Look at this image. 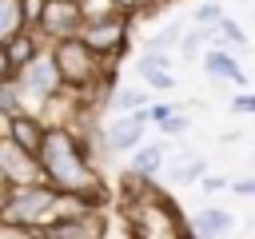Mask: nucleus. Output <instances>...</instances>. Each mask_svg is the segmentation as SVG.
Listing matches in <instances>:
<instances>
[{
    "instance_id": "nucleus-6",
    "label": "nucleus",
    "mask_w": 255,
    "mask_h": 239,
    "mask_svg": "<svg viewBox=\"0 0 255 239\" xmlns=\"http://www.w3.org/2000/svg\"><path fill=\"white\" fill-rule=\"evenodd\" d=\"M36 183H44L40 155L0 131V187H36Z\"/></svg>"
},
{
    "instance_id": "nucleus-26",
    "label": "nucleus",
    "mask_w": 255,
    "mask_h": 239,
    "mask_svg": "<svg viewBox=\"0 0 255 239\" xmlns=\"http://www.w3.org/2000/svg\"><path fill=\"white\" fill-rule=\"evenodd\" d=\"M16 80V68H12V60H8V48L0 44V84H12Z\"/></svg>"
},
{
    "instance_id": "nucleus-15",
    "label": "nucleus",
    "mask_w": 255,
    "mask_h": 239,
    "mask_svg": "<svg viewBox=\"0 0 255 239\" xmlns=\"http://www.w3.org/2000/svg\"><path fill=\"white\" fill-rule=\"evenodd\" d=\"M163 159H167V147H163V143H139V147L131 151V171L143 175V179H151V175L163 167Z\"/></svg>"
},
{
    "instance_id": "nucleus-11",
    "label": "nucleus",
    "mask_w": 255,
    "mask_h": 239,
    "mask_svg": "<svg viewBox=\"0 0 255 239\" xmlns=\"http://www.w3.org/2000/svg\"><path fill=\"white\" fill-rule=\"evenodd\" d=\"M231 227H235V215L223 211V207H199V211L191 215V231H195L199 239H223Z\"/></svg>"
},
{
    "instance_id": "nucleus-24",
    "label": "nucleus",
    "mask_w": 255,
    "mask_h": 239,
    "mask_svg": "<svg viewBox=\"0 0 255 239\" xmlns=\"http://www.w3.org/2000/svg\"><path fill=\"white\" fill-rule=\"evenodd\" d=\"M0 239H44L40 231H28V227H12V223H0Z\"/></svg>"
},
{
    "instance_id": "nucleus-21",
    "label": "nucleus",
    "mask_w": 255,
    "mask_h": 239,
    "mask_svg": "<svg viewBox=\"0 0 255 239\" xmlns=\"http://www.w3.org/2000/svg\"><path fill=\"white\" fill-rule=\"evenodd\" d=\"M80 12H84V24H92V20L116 16L120 8H116V0H80Z\"/></svg>"
},
{
    "instance_id": "nucleus-23",
    "label": "nucleus",
    "mask_w": 255,
    "mask_h": 239,
    "mask_svg": "<svg viewBox=\"0 0 255 239\" xmlns=\"http://www.w3.org/2000/svg\"><path fill=\"white\" fill-rule=\"evenodd\" d=\"M159 131H163V135H183V131H187V116H183V112H171V116L159 123Z\"/></svg>"
},
{
    "instance_id": "nucleus-8",
    "label": "nucleus",
    "mask_w": 255,
    "mask_h": 239,
    "mask_svg": "<svg viewBox=\"0 0 255 239\" xmlns=\"http://www.w3.org/2000/svg\"><path fill=\"white\" fill-rule=\"evenodd\" d=\"M80 40H84L100 60H112V56L124 52V44H128V16L116 12V16H108V20H92V24H84Z\"/></svg>"
},
{
    "instance_id": "nucleus-27",
    "label": "nucleus",
    "mask_w": 255,
    "mask_h": 239,
    "mask_svg": "<svg viewBox=\"0 0 255 239\" xmlns=\"http://www.w3.org/2000/svg\"><path fill=\"white\" fill-rule=\"evenodd\" d=\"M231 112H243V116H251V112H255V92H247V96H235V100H231Z\"/></svg>"
},
{
    "instance_id": "nucleus-3",
    "label": "nucleus",
    "mask_w": 255,
    "mask_h": 239,
    "mask_svg": "<svg viewBox=\"0 0 255 239\" xmlns=\"http://www.w3.org/2000/svg\"><path fill=\"white\" fill-rule=\"evenodd\" d=\"M124 223L131 239H191V223L163 191H147L124 203Z\"/></svg>"
},
{
    "instance_id": "nucleus-7",
    "label": "nucleus",
    "mask_w": 255,
    "mask_h": 239,
    "mask_svg": "<svg viewBox=\"0 0 255 239\" xmlns=\"http://www.w3.org/2000/svg\"><path fill=\"white\" fill-rule=\"evenodd\" d=\"M36 36H48L52 44L60 40H72L84 32V12H80V0H40V12L32 20Z\"/></svg>"
},
{
    "instance_id": "nucleus-20",
    "label": "nucleus",
    "mask_w": 255,
    "mask_h": 239,
    "mask_svg": "<svg viewBox=\"0 0 255 239\" xmlns=\"http://www.w3.org/2000/svg\"><path fill=\"white\" fill-rule=\"evenodd\" d=\"M191 20H195L199 28H207V32H215V28H219V20H223V8H219L215 0H207V4H195Z\"/></svg>"
},
{
    "instance_id": "nucleus-18",
    "label": "nucleus",
    "mask_w": 255,
    "mask_h": 239,
    "mask_svg": "<svg viewBox=\"0 0 255 239\" xmlns=\"http://www.w3.org/2000/svg\"><path fill=\"white\" fill-rule=\"evenodd\" d=\"M135 72H139V80H143L147 88H155V92H167V88L175 84V76H171L167 68H147V64H135Z\"/></svg>"
},
{
    "instance_id": "nucleus-4",
    "label": "nucleus",
    "mask_w": 255,
    "mask_h": 239,
    "mask_svg": "<svg viewBox=\"0 0 255 239\" xmlns=\"http://www.w3.org/2000/svg\"><path fill=\"white\" fill-rule=\"evenodd\" d=\"M52 60H56V72H60V80H64V88H92L100 76H108V60H100L80 36H72V40H60V44H52Z\"/></svg>"
},
{
    "instance_id": "nucleus-5",
    "label": "nucleus",
    "mask_w": 255,
    "mask_h": 239,
    "mask_svg": "<svg viewBox=\"0 0 255 239\" xmlns=\"http://www.w3.org/2000/svg\"><path fill=\"white\" fill-rule=\"evenodd\" d=\"M12 84H16V92H20V100H24V104H40V108H48V104L60 96V88H64V80H60V72H56L52 52H40L28 68H20Z\"/></svg>"
},
{
    "instance_id": "nucleus-16",
    "label": "nucleus",
    "mask_w": 255,
    "mask_h": 239,
    "mask_svg": "<svg viewBox=\"0 0 255 239\" xmlns=\"http://www.w3.org/2000/svg\"><path fill=\"white\" fill-rule=\"evenodd\" d=\"M4 48H8V60H12V68L20 72V68H28V64L40 56V36L28 28V32H20L16 40H8Z\"/></svg>"
},
{
    "instance_id": "nucleus-9",
    "label": "nucleus",
    "mask_w": 255,
    "mask_h": 239,
    "mask_svg": "<svg viewBox=\"0 0 255 239\" xmlns=\"http://www.w3.org/2000/svg\"><path fill=\"white\" fill-rule=\"evenodd\" d=\"M44 239H108V219L92 207L76 211V215H64L56 219L48 231H40Z\"/></svg>"
},
{
    "instance_id": "nucleus-29",
    "label": "nucleus",
    "mask_w": 255,
    "mask_h": 239,
    "mask_svg": "<svg viewBox=\"0 0 255 239\" xmlns=\"http://www.w3.org/2000/svg\"><path fill=\"white\" fill-rule=\"evenodd\" d=\"M139 4H143V0H116V8H120V12H124V16H131V12H135V8H139Z\"/></svg>"
},
{
    "instance_id": "nucleus-22",
    "label": "nucleus",
    "mask_w": 255,
    "mask_h": 239,
    "mask_svg": "<svg viewBox=\"0 0 255 239\" xmlns=\"http://www.w3.org/2000/svg\"><path fill=\"white\" fill-rule=\"evenodd\" d=\"M215 36H219L223 44H239V48H247V32H243V28L235 24V20H227V16L219 20V28H215Z\"/></svg>"
},
{
    "instance_id": "nucleus-17",
    "label": "nucleus",
    "mask_w": 255,
    "mask_h": 239,
    "mask_svg": "<svg viewBox=\"0 0 255 239\" xmlns=\"http://www.w3.org/2000/svg\"><path fill=\"white\" fill-rule=\"evenodd\" d=\"M143 108H147V96L139 88H131V84L116 88V96H112V112L116 116H131V112H143Z\"/></svg>"
},
{
    "instance_id": "nucleus-19",
    "label": "nucleus",
    "mask_w": 255,
    "mask_h": 239,
    "mask_svg": "<svg viewBox=\"0 0 255 239\" xmlns=\"http://www.w3.org/2000/svg\"><path fill=\"white\" fill-rule=\"evenodd\" d=\"M203 175H207L203 159H183L179 167H171V183H199Z\"/></svg>"
},
{
    "instance_id": "nucleus-25",
    "label": "nucleus",
    "mask_w": 255,
    "mask_h": 239,
    "mask_svg": "<svg viewBox=\"0 0 255 239\" xmlns=\"http://www.w3.org/2000/svg\"><path fill=\"white\" fill-rule=\"evenodd\" d=\"M223 187H231L223 175H203V179H199V191H203V195H211V191H223Z\"/></svg>"
},
{
    "instance_id": "nucleus-13",
    "label": "nucleus",
    "mask_w": 255,
    "mask_h": 239,
    "mask_svg": "<svg viewBox=\"0 0 255 239\" xmlns=\"http://www.w3.org/2000/svg\"><path fill=\"white\" fill-rule=\"evenodd\" d=\"M28 0H0V44L16 40L20 32H28Z\"/></svg>"
},
{
    "instance_id": "nucleus-14",
    "label": "nucleus",
    "mask_w": 255,
    "mask_h": 239,
    "mask_svg": "<svg viewBox=\"0 0 255 239\" xmlns=\"http://www.w3.org/2000/svg\"><path fill=\"white\" fill-rule=\"evenodd\" d=\"M203 68L207 76H219V80H231V84H247V72L239 68V60L223 48H207L203 52Z\"/></svg>"
},
{
    "instance_id": "nucleus-10",
    "label": "nucleus",
    "mask_w": 255,
    "mask_h": 239,
    "mask_svg": "<svg viewBox=\"0 0 255 239\" xmlns=\"http://www.w3.org/2000/svg\"><path fill=\"white\" fill-rule=\"evenodd\" d=\"M151 123L147 108L143 112H131V116H112V123L104 127V143L112 151H135L143 143V127Z\"/></svg>"
},
{
    "instance_id": "nucleus-1",
    "label": "nucleus",
    "mask_w": 255,
    "mask_h": 239,
    "mask_svg": "<svg viewBox=\"0 0 255 239\" xmlns=\"http://www.w3.org/2000/svg\"><path fill=\"white\" fill-rule=\"evenodd\" d=\"M36 155H40V167H44V183H52L56 191H64L72 199H84L92 207L104 199V179L92 163V151H88L84 135L72 131L68 123L48 127Z\"/></svg>"
},
{
    "instance_id": "nucleus-2",
    "label": "nucleus",
    "mask_w": 255,
    "mask_h": 239,
    "mask_svg": "<svg viewBox=\"0 0 255 239\" xmlns=\"http://www.w3.org/2000/svg\"><path fill=\"white\" fill-rule=\"evenodd\" d=\"M92 203L84 199H72L64 191H56L52 183H36V187H8L4 199H0V223H12V227H28V231H48L56 219L64 215H76Z\"/></svg>"
},
{
    "instance_id": "nucleus-28",
    "label": "nucleus",
    "mask_w": 255,
    "mask_h": 239,
    "mask_svg": "<svg viewBox=\"0 0 255 239\" xmlns=\"http://www.w3.org/2000/svg\"><path fill=\"white\" fill-rule=\"evenodd\" d=\"M231 191H235V195H243V199H251V195H255V175L235 179V183H231Z\"/></svg>"
},
{
    "instance_id": "nucleus-12",
    "label": "nucleus",
    "mask_w": 255,
    "mask_h": 239,
    "mask_svg": "<svg viewBox=\"0 0 255 239\" xmlns=\"http://www.w3.org/2000/svg\"><path fill=\"white\" fill-rule=\"evenodd\" d=\"M44 120L40 116H32V112H24V116H12L8 120V127H4V135H12L20 147H28V151H40V143H44Z\"/></svg>"
}]
</instances>
